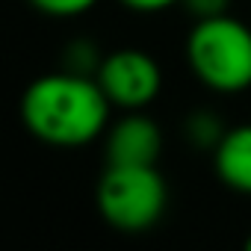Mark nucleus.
<instances>
[{"instance_id": "nucleus-1", "label": "nucleus", "mask_w": 251, "mask_h": 251, "mask_svg": "<svg viewBox=\"0 0 251 251\" xmlns=\"http://www.w3.org/2000/svg\"><path fill=\"white\" fill-rule=\"evenodd\" d=\"M109 106V98L92 74L62 68L36 77L24 89L21 121L45 145L80 148L106 130Z\"/></svg>"}, {"instance_id": "nucleus-2", "label": "nucleus", "mask_w": 251, "mask_h": 251, "mask_svg": "<svg viewBox=\"0 0 251 251\" xmlns=\"http://www.w3.org/2000/svg\"><path fill=\"white\" fill-rule=\"evenodd\" d=\"M186 62L210 92H245L251 86V27L233 15L195 21L186 36Z\"/></svg>"}, {"instance_id": "nucleus-3", "label": "nucleus", "mask_w": 251, "mask_h": 251, "mask_svg": "<svg viewBox=\"0 0 251 251\" xmlns=\"http://www.w3.org/2000/svg\"><path fill=\"white\" fill-rule=\"evenodd\" d=\"M169 204V186L157 166H106L98 183V210L121 233L151 230Z\"/></svg>"}, {"instance_id": "nucleus-4", "label": "nucleus", "mask_w": 251, "mask_h": 251, "mask_svg": "<svg viewBox=\"0 0 251 251\" xmlns=\"http://www.w3.org/2000/svg\"><path fill=\"white\" fill-rule=\"evenodd\" d=\"M95 80L100 83L109 103L121 109H142L163 89V71L157 59L136 48L106 53L100 59V68L95 71Z\"/></svg>"}, {"instance_id": "nucleus-5", "label": "nucleus", "mask_w": 251, "mask_h": 251, "mask_svg": "<svg viewBox=\"0 0 251 251\" xmlns=\"http://www.w3.org/2000/svg\"><path fill=\"white\" fill-rule=\"evenodd\" d=\"M163 133L157 121L130 109L106 130V163L112 166H157Z\"/></svg>"}, {"instance_id": "nucleus-6", "label": "nucleus", "mask_w": 251, "mask_h": 251, "mask_svg": "<svg viewBox=\"0 0 251 251\" xmlns=\"http://www.w3.org/2000/svg\"><path fill=\"white\" fill-rule=\"evenodd\" d=\"M213 166L219 180L242 195H251V124L227 127L213 148Z\"/></svg>"}, {"instance_id": "nucleus-7", "label": "nucleus", "mask_w": 251, "mask_h": 251, "mask_svg": "<svg viewBox=\"0 0 251 251\" xmlns=\"http://www.w3.org/2000/svg\"><path fill=\"white\" fill-rule=\"evenodd\" d=\"M225 124L213 115V112H207V109H198V112H192L189 118H186V124H183V133H186V139L195 145V148H216L219 142H222V136H225Z\"/></svg>"}, {"instance_id": "nucleus-8", "label": "nucleus", "mask_w": 251, "mask_h": 251, "mask_svg": "<svg viewBox=\"0 0 251 251\" xmlns=\"http://www.w3.org/2000/svg\"><path fill=\"white\" fill-rule=\"evenodd\" d=\"M100 59H103V56H100L98 48L89 45V42H74V45L65 48V68H68V71L92 74V71L100 68Z\"/></svg>"}, {"instance_id": "nucleus-9", "label": "nucleus", "mask_w": 251, "mask_h": 251, "mask_svg": "<svg viewBox=\"0 0 251 251\" xmlns=\"http://www.w3.org/2000/svg\"><path fill=\"white\" fill-rule=\"evenodd\" d=\"M98 0H30V6L48 18H77L89 12Z\"/></svg>"}, {"instance_id": "nucleus-10", "label": "nucleus", "mask_w": 251, "mask_h": 251, "mask_svg": "<svg viewBox=\"0 0 251 251\" xmlns=\"http://www.w3.org/2000/svg\"><path fill=\"white\" fill-rule=\"evenodd\" d=\"M180 6H183V9H186L195 21H204V18L227 15L230 0H180Z\"/></svg>"}, {"instance_id": "nucleus-11", "label": "nucleus", "mask_w": 251, "mask_h": 251, "mask_svg": "<svg viewBox=\"0 0 251 251\" xmlns=\"http://www.w3.org/2000/svg\"><path fill=\"white\" fill-rule=\"evenodd\" d=\"M127 9H133V12H142V15H148V12H163V9H169V6H177L180 0H121Z\"/></svg>"}, {"instance_id": "nucleus-12", "label": "nucleus", "mask_w": 251, "mask_h": 251, "mask_svg": "<svg viewBox=\"0 0 251 251\" xmlns=\"http://www.w3.org/2000/svg\"><path fill=\"white\" fill-rule=\"evenodd\" d=\"M245 248H248V251H251V236H248V239H245Z\"/></svg>"}]
</instances>
